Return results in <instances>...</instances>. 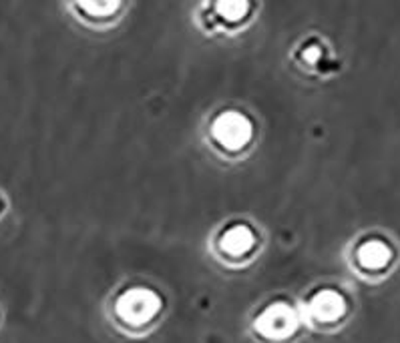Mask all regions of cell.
Masks as SVG:
<instances>
[{"mask_svg": "<svg viewBox=\"0 0 400 343\" xmlns=\"http://www.w3.org/2000/svg\"><path fill=\"white\" fill-rule=\"evenodd\" d=\"M362 261L370 267H378V265H384L388 261V249L380 245V243H370L362 251Z\"/></svg>", "mask_w": 400, "mask_h": 343, "instance_id": "cell-1", "label": "cell"}]
</instances>
